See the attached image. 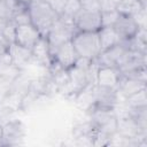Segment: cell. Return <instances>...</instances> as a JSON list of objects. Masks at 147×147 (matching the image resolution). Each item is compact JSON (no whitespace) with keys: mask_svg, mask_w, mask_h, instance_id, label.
<instances>
[{"mask_svg":"<svg viewBox=\"0 0 147 147\" xmlns=\"http://www.w3.org/2000/svg\"><path fill=\"white\" fill-rule=\"evenodd\" d=\"M31 24L40 32L41 37H46L53 24L60 18L55 8L46 0H32L28 6Z\"/></svg>","mask_w":147,"mask_h":147,"instance_id":"1","label":"cell"},{"mask_svg":"<svg viewBox=\"0 0 147 147\" xmlns=\"http://www.w3.org/2000/svg\"><path fill=\"white\" fill-rule=\"evenodd\" d=\"M85 111L99 132L107 137H111L117 132L118 115L116 114L115 109H103L91 106Z\"/></svg>","mask_w":147,"mask_h":147,"instance_id":"2","label":"cell"},{"mask_svg":"<svg viewBox=\"0 0 147 147\" xmlns=\"http://www.w3.org/2000/svg\"><path fill=\"white\" fill-rule=\"evenodd\" d=\"M71 44L79 57L94 60L101 53L98 32L78 31L71 38Z\"/></svg>","mask_w":147,"mask_h":147,"instance_id":"3","label":"cell"},{"mask_svg":"<svg viewBox=\"0 0 147 147\" xmlns=\"http://www.w3.org/2000/svg\"><path fill=\"white\" fill-rule=\"evenodd\" d=\"M76 32H78V30L74 25L72 21H69V20L60 17L53 24V26L48 31L47 36L45 37L47 39L52 56H53L54 52L56 51V48L59 46H61L62 44H64L65 41L71 40V38L74 37V34Z\"/></svg>","mask_w":147,"mask_h":147,"instance_id":"4","label":"cell"},{"mask_svg":"<svg viewBox=\"0 0 147 147\" xmlns=\"http://www.w3.org/2000/svg\"><path fill=\"white\" fill-rule=\"evenodd\" d=\"M74 25L78 31L98 32L101 28V10H91L80 8L72 18Z\"/></svg>","mask_w":147,"mask_h":147,"instance_id":"5","label":"cell"},{"mask_svg":"<svg viewBox=\"0 0 147 147\" xmlns=\"http://www.w3.org/2000/svg\"><path fill=\"white\" fill-rule=\"evenodd\" d=\"M119 101V93L117 88L106 87L94 84L93 87V107L103 109H116Z\"/></svg>","mask_w":147,"mask_h":147,"instance_id":"6","label":"cell"},{"mask_svg":"<svg viewBox=\"0 0 147 147\" xmlns=\"http://www.w3.org/2000/svg\"><path fill=\"white\" fill-rule=\"evenodd\" d=\"M1 134L5 146H18L24 142L26 130L21 121L14 118L1 126Z\"/></svg>","mask_w":147,"mask_h":147,"instance_id":"7","label":"cell"},{"mask_svg":"<svg viewBox=\"0 0 147 147\" xmlns=\"http://www.w3.org/2000/svg\"><path fill=\"white\" fill-rule=\"evenodd\" d=\"M40 38H41L40 32L31 23L16 25L15 41L14 42H16V44H18V45H21L25 48L32 49V47L36 45V42Z\"/></svg>","mask_w":147,"mask_h":147,"instance_id":"8","label":"cell"},{"mask_svg":"<svg viewBox=\"0 0 147 147\" xmlns=\"http://www.w3.org/2000/svg\"><path fill=\"white\" fill-rule=\"evenodd\" d=\"M78 57L79 56L74 45L71 44V40L65 41L64 44L59 46L53 54V61H55L61 68L65 70H69L70 68H72L76 61L78 60Z\"/></svg>","mask_w":147,"mask_h":147,"instance_id":"9","label":"cell"},{"mask_svg":"<svg viewBox=\"0 0 147 147\" xmlns=\"http://www.w3.org/2000/svg\"><path fill=\"white\" fill-rule=\"evenodd\" d=\"M113 28L121 40H127V39L132 38L140 29L139 24L137 23V21L133 16L124 15V14L118 15Z\"/></svg>","mask_w":147,"mask_h":147,"instance_id":"10","label":"cell"},{"mask_svg":"<svg viewBox=\"0 0 147 147\" xmlns=\"http://www.w3.org/2000/svg\"><path fill=\"white\" fill-rule=\"evenodd\" d=\"M119 79H121V72L116 67H107V65L98 67L95 75L96 85L117 88Z\"/></svg>","mask_w":147,"mask_h":147,"instance_id":"11","label":"cell"},{"mask_svg":"<svg viewBox=\"0 0 147 147\" xmlns=\"http://www.w3.org/2000/svg\"><path fill=\"white\" fill-rule=\"evenodd\" d=\"M7 53L11 60V62L18 67L20 69L23 70L24 67H26L31 61H32V53L31 49L25 48L16 42H11L8 46Z\"/></svg>","mask_w":147,"mask_h":147,"instance_id":"12","label":"cell"},{"mask_svg":"<svg viewBox=\"0 0 147 147\" xmlns=\"http://www.w3.org/2000/svg\"><path fill=\"white\" fill-rule=\"evenodd\" d=\"M32 53V61H36L38 64L48 68L53 62V56L47 42V39L45 37H41L36 45L31 49Z\"/></svg>","mask_w":147,"mask_h":147,"instance_id":"13","label":"cell"},{"mask_svg":"<svg viewBox=\"0 0 147 147\" xmlns=\"http://www.w3.org/2000/svg\"><path fill=\"white\" fill-rule=\"evenodd\" d=\"M22 71H23L22 69H20L11 62L8 53L3 54L0 57V78L1 79L8 83H11L16 77L20 76Z\"/></svg>","mask_w":147,"mask_h":147,"instance_id":"14","label":"cell"},{"mask_svg":"<svg viewBox=\"0 0 147 147\" xmlns=\"http://www.w3.org/2000/svg\"><path fill=\"white\" fill-rule=\"evenodd\" d=\"M146 88V83H142L140 80H137V79H132V78H127V77H124L121 75V79H119V83H118V86H117V91L121 95L125 98L137 93L138 91L140 90H144Z\"/></svg>","mask_w":147,"mask_h":147,"instance_id":"15","label":"cell"},{"mask_svg":"<svg viewBox=\"0 0 147 147\" xmlns=\"http://www.w3.org/2000/svg\"><path fill=\"white\" fill-rule=\"evenodd\" d=\"M98 36H99L101 52L110 48L111 46H114L121 41L119 37L117 36V33L115 32L113 26H102L98 31Z\"/></svg>","mask_w":147,"mask_h":147,"instance_id":"16","label":"cell"},{"mask_svg":"<svg viewBox=\"0 0 147 147\" xmlns=\"http://www.w3.org/2000/svg\"><path fill=\"white\" fill-rule=\"evenodd\" d=\"M145 9L146 6H144L139 0H119L116 6V10L119 14L131 15V16H136L137 14H139Z\"/></svg>","mask_w":147,"mask_h":147,"instance_id":"17","label":"cell"},{"mask_svg":"<svg viewBox=\"0 0 147 147\" xmlns=\"http://www.w3.org/2000/svg\"><path fill=\"white\" fill-rule=\"evenodd\" d=\"M126 108H138L147 106V96H146V88L138 91L137 93L125 98Z\"/></svg>","mask_w":147,"mask_h":147,"instance_id":"18","label":"cell"},{"mask_svg":"<svg viewBox=\"0 0 147 147\" xmlns=\"http://www.w3.org/2000/svg\"><path fill=\"white\" fill-rule=\"evenodd\" d=\"M79 9H80L79 0H67L65 5H64V7L60 14V17L72 21L74 16L79 11Z\"/></svg>","mask_w":147,"mask_h":147,"instance_id":"19","label":"cell"},{"mask_svg":"<svg viewBox=\"0 0 147 147\" xmlns=\"http://www.w3.org/2000/svg\"><path fill=\"white\" fill-rule=\"evenodd\" d=\"M15 111H16V108H14L13 106H9V105L0 106V126L14 119Z\"/></svg>","mask_w":147,"mask_h":147,"instance_id":"20","label":"cell"},{"mask_svg":"<svg viewBox=\"0 0 147 147\" xmlns=\"http://www.w3.org/2000/svg\"><path fill=\"white\" fill-rule=\"evenodd\" d=\"M119 13L116 9L113 10H101V24L102 26H113L116 22Z\"/></svg>","mask_w":147,"mask_h":147,"instance_id":"21","label":"cell"},{"mask_svg":"<svg viewBox=\"0 0 147 147\" xmlns=\"http://www.w3.org/2000/svg\"><path fill=\"white\" fill-rule=\"evenodd\" d=\"M11 20L14 21V23H15L16 25L31 23V20H30V16H29V13H28L26 8L23 9V10H21V11H18V13H16V14L11 17Z\"/></svg>","mask_w":147,"mask_h":147,"instance_id":"22","label":"cell"},{"mask_svg":"<svg viewBox=\"0 0 147 147\" xmlns=\"http://www.w3.org/2000/svg\"><path fill=\"white\" fill-rule=\"evenodd\" d=\"M80 8L91 10H101V0H79Z\"/></svg>","mask_w":147,"mask_h":147,"instance_id":"23","label":"cell"},{"mask_svg":"<svg viewBox=\"0 0 147 147\" xmlns=\"http://www.w3.org/2000/svg\"><path fill=\"white\" fill-rule=\"evenodd\" d=\"M119 0H101V10H113L116 9V6Z\"/></svg>","mask_w":147,"mask_h":147,"instance_id":"24","label":"cell"},{"mask_svg":"<svg viewBox=\"0 0 147 147\" xmlns=\"http://www.w3.org/2000/svg\"><path fill=\"white\" fill-rule=\"evenodd\" d=\"M31 1H32V0H17V2H18V3H21V5H22V6H24V7H26Z\"/></svg>","mask_w":147,"mask_h":147,"instance_id":"25","label":"cell"}]
</instances>
